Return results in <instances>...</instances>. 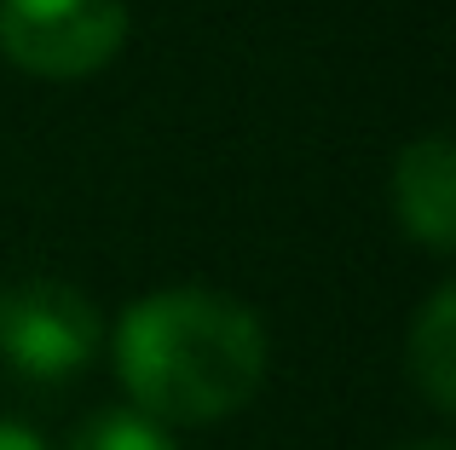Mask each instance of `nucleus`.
Wrapping results in <instances>:
<instances>
[{"label":"nucleus","mask_w":456,"mask_h":450,"mask_svg":"<svg viewBox=\"0 0 456 450\" xmlns=\"http://www.w3.org/2000/svg\"><path fill=\"white\" fill-rule=\"evenodd\" d=\"M127 41L122 0H0V52L41 81L99 76Z\"/></svg>","instance_id":"f03ea898"},{"label":"nucleus","mask_w":456,"mask_h":450,"mask_svg":"<svg viewBox=\"0 0 456 450\" xmlns=\"http://www.w3.org/2000/svg\"><path fill=\"white\" fill-rule=\"evenodd\" d=\"M116 375L139 416L202 428L243 410L266 382V329L208 289H156L116 324Z\"/></svg>","instance_id":"f257e3e1"},{"label":"nucleus","mask_w":456,"mask_h":450,"mask_svg":"<svg viewBox=\"0 0 456 450\" xmlns=\"http://www.w3.org/2000/svg\"><path fill=\"white\" fill-rule=\"evenodd\" d=\"M69 450H179L167 439V428H156L139 410H104L69 439Z\"/></svg>","instance_id":"423d86ee"},{"label":"nucleus","mask_w":456,"mask_h":450,"mask_svg":"<svg viewBox=\"0 0 456 450\" xmlns=\"http://www.w3.org/2000/svg\"><path fill=\"white\" fill-rule=\"evenodd\" d=\"M393 214L428 254L456 248V162L445 133L411 139L399 150V162H393Z\"/></svg>","instance_id":"20e7f679"},{"label":"nucleus","mask_w":456,"mask_h":450,"mask_svg":"<svg viewBox=\"0 0 456 450\" xmlns=\"http://www.w3.org/2000/svg\"><path fill=\"white\" fill-rule=\"evenodd\" d=\"M404 450H451L445 439H428V445H404Z\"/></svg>","instance_id":"6e6552de"},{"label":"nucleus","mask_w":456,"mask_h":450,"mask_svg":"<svg viewBox=\"0 0 456 450\" xmlns=\"http://www.w3.org/2000/svg\"><path fill=\"white\" fill-rule=\"evenodd\" d=\"M404 370H411L416 393L434 410H456V289L439 283L428 306L416 312L411 341H404Z\"/></svg>","instance_id":"39448f33"},{"label":"nucleus","mask_w":456,"mask_h":450,"mask_svg":"<svg viewBox=\"0 0 456 450\" xmlns=\"http://www.w3.org/2000/svg\"><path fill=\"white\" fill-rule=\"evenodd\" d=\"M99 306L58 277L0 283V358L29 382H64L99 352Z\"/></svg>","instance_id":"7ed1b4c3"},{"label":"nucleus","mask_w":456,"mask_h":450,"mask_svg":"<svg viewBox=\"0 0 456 450\" xmlns=\"http://www.w3.org/2000/svg\"><path fill=\"white\" fill-rule=\"evenodd\" d=\"M0 450H46L41 433H29L23 422H0Z\"/></svg>","instance_id":"0eeeda50"}]
</instances>
